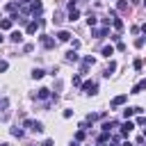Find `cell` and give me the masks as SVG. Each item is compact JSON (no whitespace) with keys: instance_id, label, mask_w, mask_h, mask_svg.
<instances>
[{"instance_id":"obj_1","label":"cell","mask_w":146,"mask_h":146,"mask_svg":"<svg viewBox=\"0 0 146 146\" xmlns=\"http://www.w3.org/2000/svg\"><path fill=\"white\" fill-rule=\"evenodd\" d=\"M82 91L89 94V96H96V94H98V84H96L94 80H87V82H82Z\"/></svg>"},{"instance_id":"obj_2","label":"cell","mask_w":146,"mask_h":146,"mask_svg":"<svg viewBox=\"0 0 146 146\" xmlns=\"http://www.w3.org/2000/svg\"><path fill=\"white\" fill-rule=\"evenodd\" d=\"M41 11H43V2H41V0H32V2H30V14H32V16H39Z\"/></svg>"},{"instance_id":"obj_3","label":"cell","mask_w":146,"mask_h":146,"mask_svg":"<svg viewBox=\"0 0 146 146\" xmlns=\"http://www.w3.org/2000/svg\"><path fill=\"white\" fill-rule=\"evenodd\" d=\"M39 41H41V46H43V48H48V50H50V48H55V39H52L50 34H41V36H39Z\"/></svg>"},{"instance_id":"obj_4","label":"cell","mask_w":146,"mask_h":146,"mask_svg":"<svg viewBox=\"0 0 146 146\" xmlns=\"http://www.w3.org/2000/svg\"><path fill=\"white\" fill-rule=\"evenodd\" d=\"M132 130H135V123H132L130 119H125V121L121 123V135H123V137H128V135H130Z\"/></svg>"},{"instance_id":"obj_5","label":"cell","mask_w":146,"mask_h":146,"mask_svg":"<svg viewBox=\"0 0 146 146\" xmlns=\"http://www.w3.org/2000/svg\"><path fill=\"white\" fill-rule=\"evenodd\" d=\"M94 62H96V59H94L91 55H87V57L82 59V66H80V73H87V68H89V66H94Z\"/></svg>"},{"instance_id":"obj_6","label":"cell","mask_w":146,"mask_h":146,"mask_svg":"<svg viewBox=\"0 0 146 146\" xmlns=\"http://www.w3.org/2000/svg\"><path fill=\"white\" fill-rule=\"evenodd\" d=\"M36 100H46V98H52V94H50V89H46V87H41L39 91H36V96H34Z\"/></svg>"},{"instance_id":"obj_7","label":"cell","mask_w":146,"mask_h":146,"mask_svg":"<svg viewBox=\"0 0 146 146\" xmlns=\"http://www.w3.org/2000/svg\"><path fill=\"white\" fill-rule=\"evenodd\" d=\"M125 100H128V94H121V96L112 98V103H110V105H112V107H121V105H123Z\"/></svg>"},{"instance_id":"obj_8","label":"cell","mask_w":146,"mask_h":146,"mask_svg":"<svg viewBox=\"0 0 146 146\" xmlns=\"http://www.w3.org/2000/svg\"><path fill=\"white\" fill-rule=\"evenodd\" d=\"M139 112H141V107H125V110H123V116L130 119V116H135V114H139Z\"/></svg>"},{"instance_id":"obj_9","label":"cell","mask_w":146,"mask_h":146,"mask_svg":"<svg viewBox=\"0 0 146 146\" xmlns=\"http://www.w3.org/2000/svg\"><path fill=\"white\" fill-rule=\"evenodd\" d=\"M144 89H146V80H139V82L132 87V91H130V94H141Z\"/></svg>"},{"instance_id":"obj_10","label":"cell","mask_w":146,"mask_h":146,"mask_svg":"<svg viewBox=\"0 0 146 146\" xmlns=\"http://www.w3.org/2000/svg\"><path fill=\"white\" fill-rule=\"evenodd\" d=\"M36 27H39V21H30V23H27V27H25V32H27V34H34V32H36Z\"/></svg>"},{"instance_id":"obj_11","label":"cell","mask_w":146,"mask_h":146,"mask_svg":"<svg viewBox=\"0 0 146 146\" xmlns=\"http://www.w3.org/2000/svg\"><path fill=\"white\" fill-rule=\"evenodd\" d=\"M78 59H80V55H78L75 50H68V52H66V62H68V64H73V62H78Z\"/></svg>"},{"instance_id":"obj_12","label":"cell","mask_w":146,"mask_h":146,"mask_svg":"<svg viewBox=\"0 0 146 146\" xmlns=\"http://www.w3.org/2000/svg\"><path fill=\"white\" fill-rule=\"evenodd\" d=\"M100 128H103V132H110L112 128H119V123H116V121H105Z\"/></svg>"},{"instance_id":"obj_13","label":"cell","mask_w":146,"mask_h":146,"mask_svg":"<svg viewBox=\"0 0 146 146\" xmlns=\"http://www.w3.org/2000/svg\"><path fill=\"white\" fill-rule=\"evenodd\" d=\"M11 25H14L11 18H2V21H0V30H11Z\"/></svg>"},{"instance_id":"obj_14","label":"cell","mask_w":146,"mask_h":146,"mask_svg":"<svg viewBox=\"0 0 146 146\" xmlns=\"http://www.w3.org/2000/svg\"><path fill=\"white\" fill-rule=\"evenodd\" d=\"M9 39H11V41H14V43H21V41H23V32H18V30H14V32H11V36H9Z\"/></svg>"},{"instance_id":"obj_15","label":"cell","mask_w":146,"mask_h":146,"mask_svg":"<svg viewBox=\"0 0 146 146\" xmlns=\"http://www.w3.org/2000/svg\"><path fill=\"white\" fill-rule=\"evenodd\" d=\"M68 39H71V32H66V30L57 32V41H68Z\"/></svg>"},{"instance_id":"obj_16","label":"cell","mask_w":146,"mask_h":146,"mask_svg":"<svg viewBox=\"0 0 146 146\" xmlns=\"http://www.w3.org/2000/svg\"><path fill=\"white\" fill-rule=\"evenodd\" d=\"M114 71H116V62H110V64H107V68H105V73H103V75H105V78H110V75H112V73H114Z\"/></svg>"},{"instance_id":"obj_17","label":"cell","mask_w":146,"mask_h":146,"mask_svg":"<svg viewBox=\"0 0 146 146\" xmlns=\"http://www.w3.org/2000/svg\"><path fill=\"white\" fill-rule=\"evenodd\" d=\"M43 75H46V71H43V68H32V78H34V80H41Z\"/></svg>"},{"instance_id":"obj_18","label":"cell","mask_w":146,"mask_h":146,"mask_svg":"<svg viewBox=\"0 0 146 146\" xmlns=\"http://www.w3.org/2000/svg\"><path fill=\"white\" fill-rule=\"evenodd\" d=\"M78 18H80V11H78V9H68V21L73 23V21H78Z\"/></svg>"},{"instance_id":"obj_19","label":"cell","mask_w":146,"mask_h":146,"mask_svg":"<svg viewBox=\"0 0 146 146\" xmlns=\"http://www.w3.org/2000/svg\"><path fill=\"white\" fill-rule=\"evenodd\" d=\"M32 132L41 135V132H43V123H41V121H34V125H32Z\"/></svg>"},{"instance_id":"obj_20","label":"cell","mask_w":146,"mask_h":146,"mask_svg":"<svg viewBox=\"0 0 146 146\" xmlns=\"http://www.w3.org/2000/svg\"><path fill=\"white\" fill-rule=\"evenodd\" d=\"M100 52H103V57H112V55H114V48H112V46H105Z\"/></svg>"},{"instance_id":"obj_21","label":"cell","mask_w":146,"mask_h":146,"mask_svg":"<svg viewBox=\"0 0 146 146\" xmlns=\"http://www.w3.org/2000/svg\"><path fill=\"white\" fill-rule=\"evenodd\" d=\"M71 82H73V87H82V75L78 73V75H73L71 78Z\"/></svg>"},{"instance_id":"obj_22","label":"cell","mask_w":146,"mask_h":146,"mask_svg":"<svg viewBox=\"0 0 146 146\" xmlns=\"http://www.w3.org/2000/svg\"><path fill=\"white\" fill-rule=\"evenodd\" d=\"M62 21H64V18H62V11H55V14H52V23H55V25H59Z\"/></svg>"},{"instance_id":"obj_23","label":"cell","mask_w":146,"mask_h":146,"mask_svg":"<svg viewBox=\"0 0 146 146\" xmlns=\"http://www.w3.org/2000/svg\"><path fill=\"white\" fill-rule=\"evenodd\" d=\"M112 25H114V27H116V30H119V32H121V30H123V21H121V18H119V16H116V18H114V21H112Z\"/></svg>"},{"instance_id":"obj_24","label":"cell","mask_w":146,"mask_h":146,"mask_svg":"<svg viewBox=\"0 0 146 146\" xmlns=\"http://www.w3.org/2000/svg\"><path fill=\"white\" fill-rule=\"evenodd\" d=\"M87 23H89V27H94V25L98 23V18H96L94 14H89V16H87Z\"/></svg>"},{"instance_id":"obj_25","label":"cell","mask_w":146,"mask_h":146,"mask_svg":"<svg viewBox=\"0 0 146 146\" xmlns=\"http://www.w3.org/2000/svg\"><path fill=\"white\" fill-rule=\"evenodd\" d=\"M11 135H14V137H23V128L14 125V128H11Z\"/></svg>"},{"instance_id":"obj_26","label":"cell","mask_w":146,"mask_h":146,"mask_svg":"<svg viewBox=\"0 0 146 146\" xmlns=\"http://www.w3.org/2000/svg\"><path fill=\"white\" fill-rule=\"evenodd\" d=\"M116 7H119V11H128V2H125V0H119Z\"/></svg>"},{"instance_id":"obj_27","label":"cell","mask_w":146,"mask_h":146,"mask_svg":"<svg viewBox=\"0 0 146 146\" xmlns=\"http://www.w3.org/2000/svg\"><path fill=\"white\" fill-rule=\"evenodd\" d=\"M110 139V132H100V137H98V144H105Z\"/></svg>"},{"instance_id":"obj_28","label":"cell","mask_w":146,"mask_h":146,"mask_svg":"<svg viewBox=\"0 0 146 146\" xmlns=\"http://www.w3.org/2000/svg\"><path fill=\"white\" fill-rule=\"evenodd\" d=\"M16 7H18L16 2H7V11H11V14H14V11H16Z\"/></svg>"},{"instance_id":"obj_29","label":"cell","mask_w":146,"mask_h":146,"mask_svg":"<svg viewBox=\"0 0 146 146\" xmlns=\"http://www.w3.org/2000/svg\"><path fill=\"white\" fill-rule=\"evenodd\" d=\"M82 139H84V130H78L75 132V141H82Z\"/></svg>"},{"instance_id":"obj_30","label":"cell","mask_w":146,"mask_h":146,"mask_svg":"<svg viewBox=\"0 0 146 146\" xmlns=\"http://www.w3.org/2000/svg\"><path fill=\"white\" fill-rule=\"evenodd\" d=\"M7 68H9V64H7V62H5V59H0V73H5V71H7Z\"/></svg>"},{"instance_id":"obj_31","label":"cell","mask_w":146,"mask_h":146,"mask_svg":"<svg viewBox=\"0 0 146 146\" xmlns=\"http://www.w3.org/2000/svg\"><path fill=\"white\" fill-rule=\"evenodd\" d=\"M144 43H146V41H144L141 36H139V39H135V46H137V48H144Z\"/></svg>"},{"instance_id":"obj_32","label":"cell","mask_w":146,"mask_h":146,"mask_svg":"<svg viewBox=\"0 0 146 146\" xmlns=\"http://www.w3.org/2000/svg\"><path fill=\"white\" fill-rule=\"evenodd\" d=\"M23 50H25V52H32V50H34V46H32V43H25V46H23Z\"/></svg>"},{"instance_id":"obj_33","label":"cell","mask_w":146,"mask_h":146,"mask_svg":"<svg viewBox=\"0 0 146 146\" xmlns=\"http://www.w3.org/2000/svg\"><path fill=\"white\" fill-rule=\"evenodd\" d=\"M132 66H135V71H141V59H135V64H132Z\"/></svg>"},{"instance_id":"obj_34","label":"cell","mask_w":146,"mask_h":146,"mask_svg":"<svg viewBox=\"0 0 146 146\" xmlns=\"http://www.w3.org/2000/svg\"><path fill=\"white\" fill-rule=\"evenodd\" d=\"M23 125H25V128H30V130H32V125H34V121H32V119H25V123H23Z\"/></svg>"},{"instance_id":"obj_35","label":"cell","mask_w":146,"mask_h":146,"mask_svg":"<svg viewBox=\"0 0 146 146\" xmlns=\"http://www.w3.org/2000/svg\"><path fill=\"white\" fill-rule=\"evenodd\" d=\"M73 116V110H64V119H71Z\"/></svg>"},{"instance_id":"obj_36","label":"cell","mask_w":146,"mask_h":146,"mask_svg":"<svg viewBox=\"0 0 146 146\" xmlns=\"http://www.w3.org/2000/svg\"><path fill=\"white\" fill-rule=\"evenodd\" d=\"M41 146H52V139H46V141H43Z\"/></svg>"},{"instance_id":"obj_37","label":"cell","mask_w":146,"mask_h":146,"mask_svg":"<svg viewBox=\"0 0 146 146\" xmlns=\"http://www.w3.org/2000/svg\"><path fill=\"white\" fill-rule=\"evenodd\" d=\"M18 2H21V5H30L32 0H18Z\"/></svg>"},{"instance_id":"obj_38","label":"cell","mask_w":146,"mask_h":146,"mask_svg":"<svg viewBox=\"0 0 146 146\" xmlns=\"http://www.w3.org/2000/svg\"><path fill=\"white\" fill-rule=\"evenodd\" d=\"M141 32H144V34H146V23H144V25H141Z\"/></svg>"},{"instance_id":"obj_39","label":"cell","mask_w":146,"mask_h":146,"mask_svg":"<svg viewBox=\"0 0 146 146\" xmlns=\"http://www.w3.org/2000/svg\"><path fill=\"white\" fill-rule=\"evenodd\" d=\"M71 146H80V144H78V141H71Z\"/></svg>"},{"instance_id":"obj_40","label":"cell","mask_w":146,"mask_h":146,"mask_svg":"<svg viewBox=\"0 0 146 146\" xmlns=\"http://www.w3.org/2000/svg\"><path fill=\"white\" fill-rule=\"evenodd\" d=\"M2 39H5V36H2V32H0V43H2Z\"/></svg>"},{"instance_id":"obj_41","label":"cell","mask_w":146,"mask_h":146,"mask_svg":"<svg viewBox=\"0 0 146 146\" xmlns=\"http://www.w3.org/2000/svg\"><path fill=\"white\" fill-rule=\"evenodd\" d=\"M0 146H9V144H0Z\"/></svg>"},{"instance_id":"obj_42","label":"cell","mask_w":146,"mask_h":146,"mask_svg":"<svg viewBox=\"0 0 146 146\" xmlns=\"http://www.w3.org/2000/svg\"><path fill=\"white\" fill-rule=\"evenodd\" d=\"M144 7H146V0H144Z\"/></svg>"},{"instance_id":"obj_43","label":"cell","mask_w":146,"mask_h":146,"mask_svg":"<svg viewBox=\"0 0 146 146\" xmlns=\"http://www.w3.org/2000/svg\"><path fill=\"white\" fill-rule=\"evenodd\" d=\"M98 146H105V144H98Z\"/></svg>"},{"instance_id":"obj_44","label":"cell","mask_w":146,"mask_h":146,"mask_svg":"<svg viewBox=\"0 0 146 146\" xmlns=\"http://www.w3.org/2000/svg\"><path fill=\"white\" fill-rule=\"evenodd\" d=\"M0 21H2V16H0Z\"/></svg>"},{"instance_id":"obj_45","label":"cell","mask_w":146,"mask_h":146,"mask_svg":"<svg viewBox=\"0 0 146 146\" xmlns=\"http://www.w3.org/2000/svg\"><path fill=\"white\" fill-rule=\"evenodd\" d=\"M144 137H146V135H144Z\"/></svg>"}]
</instances>
